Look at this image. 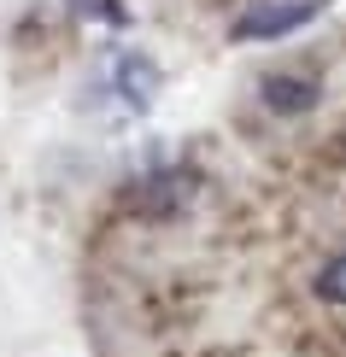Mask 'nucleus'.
I'll use <instances>...</instances> for the list:
<instances>
[{"label": "nucleus", "mask_w": 346, "mask_h": 357, "mask_svg": "<svg viewBox=\"0 0 346 357\" xmlns=\"http://www.w3.org/2000/svg\"><path fill=\"white\" fill-rule=\"evenodd\" d=\"M329 0H252L247 12H235L229 24V41H282L294 29L317 24Z\"/></svg>", "instance_id": "obj_1"}, {"label": "nucleus", "mask_w": 346, "mask_h": 357, "mask_svg": "<svg viewBox=\"0 0 346 357\" xmlns=\"http://www.w3.org/2000/svg\"><path fill=\"white\" fill-rule=\"evenodd\" d=\"M159 88H164V70H159L147 53L124 47V53L112 59V94L124 100V112H153Z\"/></svg>", "instance_id": "obj_2"}, {"label": "nucleus", "mask_w": 346, "mask_h": 357, "mask_svg": "<svg viewBox=\"0 0 346 357\" xmlns=\"http://www.w3.org/2000/svg\"><path fill=\"white\" fill-rule=\"evenodd\" d=\"M259 88H264V106L276 112V117H299V112H311L323 100V88L311 82V77H282V70H276V77H264Z\"/></svg>", "instance_id": "obj_3"}, {"label": "nucleus", "mask_w": 346, "mask_h": 357, "mask_svg": "<svg viewBox=\"0 0 346 357\" xmlns=\"http://www.w3.org/2000/svg\"><path fill=\"white\" fill-rule=\"evenodd\" d=\"M71 12L88 24H106V29H129V6L124 0H71Z\"/></svg>", "instance_id": "obj_4"}, {"label": "nucleus", "mask_w": 346, "mask_h": 357, "mask_svg": "<svg viewBox=\"0 0 346 357\" xmlns=\"http://www.w3.org/2000/svg\"><path fill=\"white\" fill-rule=\"evenodd\" d=\"M317 299L329 305H346V252H335V258L317 270Z\"/></svg>", "instance_id": "obj_5"}]
</instances>
